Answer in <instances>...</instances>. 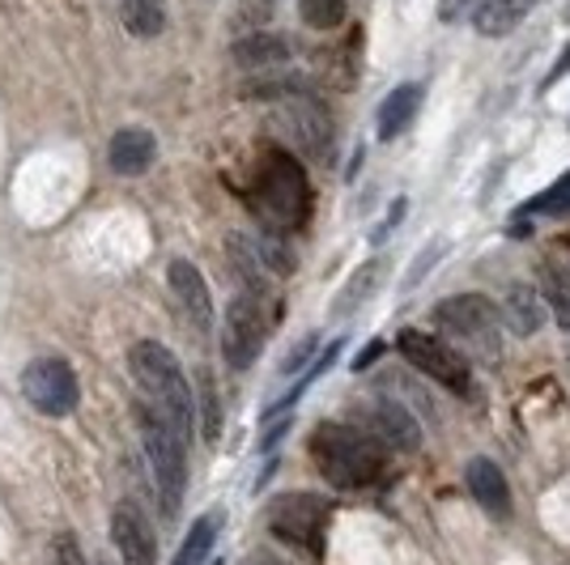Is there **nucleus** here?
Wrapping results in <instances>:
<instances>
[{"mask_svg": "<svg viewBox=\"0 0 570 565\" xmlns=\"http://www.w3.org/2000/svg\"><path fill=\"white\" fill-rule=\"evenodd\" d=\"M247 205L256 209L268 230H303L311 217V184L307 170L285 145H268L256 158L252 170V188H247Z\"/></svg>", "mask_w": 570, "mask_h": 565, "instance_id": "nucleus-1", "label": "nucleus"}, {"mask_svg": "<svg viewBox=\"0 0 570 565\" xmlns=\"http://www.w3.org/2000/svg\"><path fill=\"white\" fill-rule=\"evenodd\" d=\"M128 375L137 383L141 400L175 429V434H191L196 422V391H191L188 375L179 366V357L170 354L163 340H137L128 349Z\"/></svg>", "mask_w": 570, "mask_h": 565, "instance_id": "nucleus-2", "label": "nucleus"}, {"mask_svg": "<svg viewBox=\"0 0 570 565\" xmlns=\"http://www.w3.org/2000/svg\"><path fill=\"white\" fill-rule=\"evenodd\" d=\"M311 459L336 489H371L387 468V447L354 422H320L311 434Z\"/></svg>", "mask_w": 570, "mask_h": 565, "instance_id": "nucleus-3", "label": "nucleus"}, {"mask_svg": "<svg viewBox=\"0 0 570 565\" xmlns=\"http://www.w3.org/2000/svg\"><path fill=\"white\" fill-rule=\"evenodd\" d=\"M137 425H141V447L149 459L154 489H158V506L167 518H175L184 506V489H188V438L175 434L145 400H137Z\"/></svg>", "mask_w": 570, "mask_h": 565, "instance_id": "nucleus-4", "label": "nucleus"}, {"mask_svg": "<svg viewBox=\"0 0 570 565\" xmlns=\"http://www.w3.org/2000/svg\"><path fill=\"white\" fill-rule=\"evenodd\" d=\"M268 128L289 153H303L311 162H328L336 149V119L315 95H289L268 111Z\"/></svg>", "mask_w": 570, "mask_h": 565, "instance_id": "nucleus-5", "label": "nucleus"}, {"mask_svg": "<svg viewBox=\"0 0 570 565\" xmlns=\"http://www.w3.org/2000/svg\"><path fill=\"white\" fill-rule=\"evenodd\" d=\"M430 319L443 336L460 340L481 361H499L502 357V315L494 298H485V294H452V298H443L434 307Z\"/></svg>", "mask_w": 570, "mask_h": 565, "instance_id": "nucleus-6", "label": "nucleus"}, {"mask_svg": "<svg viewBox=\"0 0 570 565\" xmlns=\"http://www.w3.org/2000/svg\"><path fill=\"white\" fill-rule=\"evenodd\" d=\"M333 502L320 494H282L268 506V532L282 544L307 553V557H324V541H328V523H333Z\"/></svg>", "mask_w": 570, "mask_h": 565, "instance_id": "nucleus-7", "label": "nucleus"}, {"mask_svg": "<svg viewBox=\"0 0 570 565\" xmlns=\"http://www.w3.org/2000/svg\"><path fill=\"white\" fill-rule=\"evenodd\" d=\"M226 259L235 268V277L247 285V294H264L273 281H282L294 272V251L277 235H235L226 238Z\"/></svg>", "mask_w": 570, "mask_h": 565, "instance_id": "nucleus-8", "label": "nucleus"}, {"mask_svg": "<svg viewBox=\"0 0 570 565\" xmlns=\"http://www.w3.org/2000/svg\"><path fill=\"white\" fill-rule=\"evenodd\" d=\"M268 310H264V294H235L226 319H222V357L230 370H252V361L261 357L264 340H268Z\"/></svg>", "mask_w": 570, "mask_h": 565, "instance_id": "nucleus-9", "label": "nucleus"}, {"mask_svg": "<svg viewBox=\"0 0 570 565\" xmlns=\"http://www.w3.org/2000/svg\"><path fill=\"white\" fill-rule=\"evenodd\" d=\"M396 349H401V357L413 370H422L426 378H434L439 387H448L455 396L469 391V383H473L469 361L455 354L443 336H430V331H422V328H401L396 331Z\"/></svg>", "mask_w": 570, "mask_h": 565, "instance_id": "nucleus-10", "label": "nucleus"}, {"mask_svg": "<svg viewBox=\"0 0 570 565\" xmlns=\"http://www.w3.org/2000/svg\"><path fill=\"white\" fill-rule=\"evenodd\" d=\"M22 396L43 417H69L81 400V387L65 357H35L22 370Z\"/></svg>", "mask_w": 570, "mask_h": 565, "instance_id": "nucleus-11", "label": "nucleus"}, {"mask_svg": "<svg viewBox=\"0 0 570 565\" xmlns=\"http://www.w3.org/2000/svg\"><path fill=\"white\" fill-rule=\"evenodd\" d=\"M354 425L366 429L387 450H417L422 447V425L401 400H362L354 413Z\"/></svg>", "mask_w": 570, "mask_h": 565, "instance_id": "nucleus-12", "label": "nucleus"}, {"mask_svg": "<svg viewBox=\"0 0 570 565\" xmlns=\"http://www.w3.org/2000/svg\"><path fill=\"white\" fill-rule=\"evenodd\" d=\"M167 285L170 294H175V303H179V315L188 319L196 331H209L214 328V298H209V285L200 277V268L191 264V259H170L167 268Z\"/></svg>", "mask_w": 570, "mask_h": 565, "instance_id": "nucleus-13", "label": "nucleus"}, {"mask_svg": "<svg viewBox=\"0 0 570 565\" xmlns=\"http://www.w3.org/2000/svg\"><path fill=\"white\" fill-rule=\"evenodd\" d=\"M111 541H116L119 565H154V557H158L154 532L132 502H119L111 511Z\"/></svg>", "mask_w": 570, "mask_h": 565, "instance_id": "nucleus-14", "label": "nucleus"}, {"mask_svg": "<svg viewBox=\"0 0 570 565\" xmlns=\"http://www.w3.org/2000/svg\"><path fill=\"white\" fill-rule=\"evenodd\" d=\"M464 485H469L473 502L490 518H511L515 497H511V485H507V472H502L494 459H485V455L469 459V464H464Z\"/></svg>", "mask_w": 570, "mask_h": 565, "instance_id": "nucleus-15", "label": "nucleus"}, {"mask_svg": "<svg viewBox=\"0 0 570 565\" xmlns=\"http://www.w3.org/2000/svg\"><path fill=\"white\" fill-rule=\"evenodd\" d=\"M546 294L532 289L528 281H515L502 289L499 298V315H502V328L515 331V336H537L546 328Z\"/></svg>", "mask_w": 570, "mask_h": 565, "instance_id": "nucleus-16", "label": "nucleus"}, {"mask_svg": "<svg viewBox=\"0 0 570 565\" xmlns=\"http://www.w3.org/2000/svg\"><path fill=\"white\" fill-rule=\"evenodd\" d=\"M158 158V137L141 128V123H128L111 137V149H107V162L116 175H141L149 170V162Z\"/></svg>", "mask_w": 570, "mask_h": 565, "instance_id": "nucleus-17", "label": "nucleus"}, {"mask_svg": "<svg viewBox=\"0 0 570 565\" xmlns=\"http://www.w3.org/2000/svg\"><path fill=\"white\" fill-rule=\"evenodd\" d=\"M289 51L294 48L285 43L282 34H273V30H252V34L235 39L230 60L247 72H268V69H285V65H289Z\"/></svg>", "mask_w": 570, "mask_h": 565, "instance_id": "nucleus-18", "label": "nucleus"}, {"mask_svg": "<svg viewBox=\"0 0 570 565\" xmlns=\"http://www.w3.org/2000/svg\"><path fill=\"white\" fill-rule=\"evenodd\" d=\"M537 4H541V0H476L473 30L485 34V39H507Z\"/></svg>", "mask_w": 570, "mask_h": 565, "instance_id": "nucleus-19", "label": "nucleus"}, {"mask_svg": "<svg viewBox=\"0 0 570 565\" xmlns=\"http://www.w3.org/2000/svg\"><path fill=\"white\" fill-rule=\"evenodd\" d=\"M417 107H422V86H413V81L396 86L380 107V141H396L401 132H409V123L417 119Z\"/></svg>", "mask_w": 570, "mask_h": 565, "instance_id": "nucleus-20", "label": "nucleus"}, {"mask_svg": "<svg viewBox=\"0 0 570 565\" xmlns=\"http://www.w3.org/2000/svg\"><path fill=\"white\" fill-rule=\"evenodd\" d=\"M222 523H226V515H222V511H209V515L196 518L170 565H205V562H209V553H214V541H217V532H222Z\"/></svg>", "mask_w": 570, "mask_h": 565, "instance_id": "nucleus-21", "label": "nucleus"}, {"mask_svg": "<svg viewBox=\"0 0 570 565\" xmlns=\"http://www.w3.org/2000/svg\"><path fill=\"white\" fill-rule=\"evenodd\" d=\"M119 22L137 39H154L167 30V4L163 0H119Z\"/></svg>", "mask_w": 570, "mask_h": 565, "instance_id": "nucleus-22", "label": "nucleus"}, {"mask_svg": "<svg viewBox=\"0 0 570 565\" xmlns=\"http://www.w3.org/2000/svg\"><path fill=\"white\" fill-rule=\"evenodd\" d=\"M541 294H546V303L558 315V324L570 328V264H562V259L541 264Z\"/></svg>", "mask_w": 570, "mask_h": 565, "instance_id": "nucleus-23", "label": "nucleus"}, {"mask_svg": "<svg viewBox=\"0 0 570 565\" xmlns=\"http://www.w3.org/2000/svg\"><path fill=\"white\" fill-rule=\"evenodd\" d=\"M383 268H387L383 259H366V264L357 268L354 277L345 281V289L336 294V315H350V310L362 307V303H366V298L375 294V285L383 281Z\"/></svg>", "mask_w": 570, "mask_h": 565, "instance_id": "nucleus-24", "label": "nucleus"}, {"mask_svg": "<svg viewBox=\"0 0 570 565\" xmlns=\"http://www.w3.org/2000/svg\"><path fill=\"white\" fill-rule=\"evenodd\" d=\"M537 212H549V217L570 212V170L562 175V179H553L541 196H532L528 205H520V209H515V221H528V217H537Z\"/></svg>", "mask_w": 570, "mask_h": 565, "instance_id": "nucleus-25", "label": "nucleus"}, {"mask_svg": "<svg viewBox=\"0 0 570 565\" xmlns=\"http://www.w3.org/2000/svg\"><path fill=\"white\" fill-rule=\"evenodd\" d=\"M196 408H200V434H205V443L214 447L217 438H222V396H217V387H214V378L209 375H200Z\"/></svg>", "mask_w": 570, "mask_h": 565, "instance_id": "nucleus-26", "label": "nucleus"}, {"mask_svg": "<svg viewBox=\"0 0 570 565\" xmlns=\"http://www.w3.org/2000/svg\"><path fill=\"white\" fill-rule=\"evenodd\" d=\"M298 13L311 30H336L345 22V0H298Z\"/></svg>", "mask_w": 570, "mask_h": 565, "instance_id": "nucleus-27", "label": "nucleus"}, {"mask_svg": "<svg viewBox=\"0 0 570 565\" xmlns=\"http://www.w3.org/2000/svg\"><path fill=\"white\" fill-rule=\"evenodd\" d=\"M48 565H90L81 553V541L72 532H56L48 541Z\"/></svg>", "mask_w": 570, "mask_h": 565, "instance_id": "nucleus-28", "label": "nucleus"}, {"mask_svg": "<svg viewBox=\"0 0 570 565\" xmlns=\"http://www.w3.org/2000/svg\"><path fill=\"white\" fill-rule=\"evenodd\" d=\"M311 354H320V336H307L298 349H289L282 361V375H298V370H307Z\"/></svg>", "mask_w": 570, "mask_h": 565, "instance_id": "nucleus-29", "label": "nucleus"}, {"mask_svg": "<svg viewBox=\"0 0 570 565\" xmlns=\"http://www.w3.org/2000/svg\"><path fill=\"white\" fill-rule=\"evenodd\" d=\"M567 72H570V43L562 51H558V60H553V69L546 72V86H541V90H553V86H558V81H562Z\"/></svg>", "mask_w": 570, "mask_h": 565, "instance_id": "nucleus-30", "label": "nucleus"}, {"mask_svg": "<svg viewBox=\"0 0 570 565\" xmlns=\"http://www.w3.org/2000/svg\"><path fill=\"white\" fill-rule=\"evenodd\" d=\"M401 217H404V200H396V205H392V212H387L380 226H375V235H371V238H375V242H383V238H387V230H392Z\"/></svg>", "mask_w": 570, "mask_h": 565, "instance_id": "nucleus-31", "label": "nucleus"}, {"mask_svg": "<svg viewBox=\"0 0 570 565\" xmlns=\"http://www.w3.org/2000/svg\"><path fill=\"white\" fill-rule=\"evenodd\" d=\"M380 354H383L380 340H375V345H366V354H357V357H354V370H366V366H371V361H375Z\"/></svg>", "mask_w": 570, "mask_h": 565, "instance_id": "nucleus-32", "label": "nucleus"}, {"mask_svg": "<svg viewBox=\"0 0 570 565\" xmlns=\"http://www.w3.org/2000/svg\"><path fill=\"white\" fill-rule=\"evenodd\" d=\"M247 565H282L277 557H268V553H256V557H247Z\"/></svg>", "mask_w": 570, "mask_h": 565, "instance_id": "nucleus-33", "label": "nucleus"}, {"mask_svg": "<svg viewBox=\"0 0 570 565\" xmlns=\"http://www.w3.org/2000/svg\"><path fill=\"white\" fill-rule=\"evenodd\" d=\"M217 565H222V562H217Z\"/></svg>", "mask_w": 570, "mask_h": 565, "instance_id": "nucleus-34", "label": "nucleus"}]
</instances>
